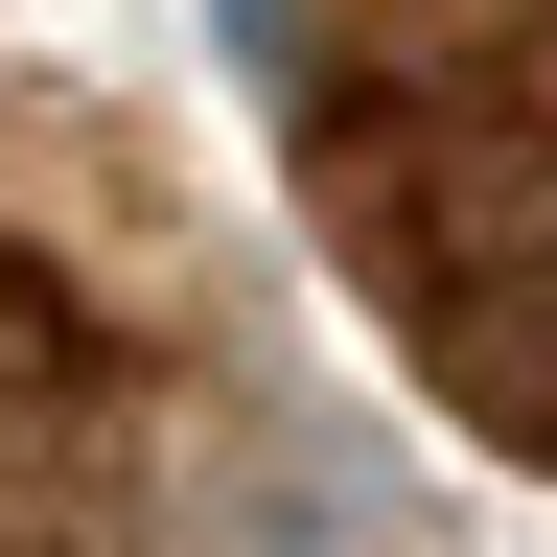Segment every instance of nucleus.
Listing matches in <instances>:
<instances>
[{
  "instance_id": "nucleus-3",
  "label": "nucleus",
  "mask_w": 557,
  "mask_h": 557,
  "mask_svg": "<svg viewBox=\"0 0 557 557\" xmlns=\"http://www.w3.org/2000/svg\"><path fill=\"white\" fill-rule=\"evenodd\" d=\"M209 24H233V70H256V94H278V116H302V94H325V0H209Z\"/></svg>"
},
{
  "instance_id": "nucleus-2",
  "label": "nucleus",
  "mask_w": 557,
  "mask_h": 557,
  "mask_svg": "<svg viewBox=\"0 0 557 557\" xmlns=\"http://www.w3.org/2000/svg\"><path fill=\"white\" fill-rule=\"evenodd\" d=\"M256 557H418V534H395V487L348 465V442H278L256 465Z\"/></svg>"
},
{
  "instance_id": "nucleus-1",
  "label": "nucleus",
  "mask_w": 557,
  "mask_h": 557,
  "mask_svg": "<svg viewBox=\"0 0 557 557\" xmlns=\"http://www.w3.org/2000/svg\"><path fill=\"white\" fill-rule=\"evenodd\" d=\"M302 163L348 209V256H372L395 348L487 442H557V47H442L418 94L325 47Z\"/></svg>"
}]
</instances>
